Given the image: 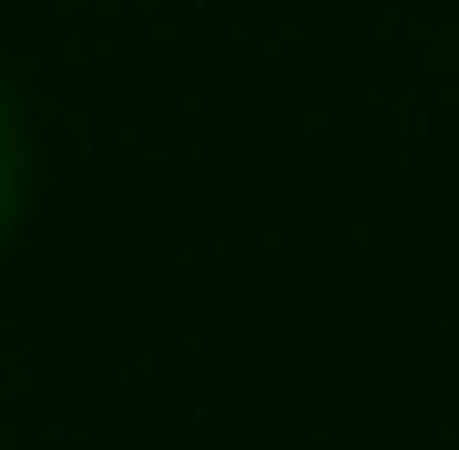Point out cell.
Here are the masks:
<instances>
[{
    "instance_id": "cell-1",
    "label": "cell",
    "mask_w": 459,
    "mask_h": 450,
    "mask_svg": "<svg viewBox=\"0 0 459 450\" xmlns=\"http://www.w3.org/2000/svg\"><path fill=\"white\" fill-rule=\"evenodd\" d=\"M31 195H41V144H31V102H21L11 62H0V256L31 225Z\"/></svg>"
},
{
    "instance_id": "cell-2",
    "label": "cell",
    "mask_w": 459,
    "mask_h": 450,
    "mask_svg": "<svg viewBox=\"0 0 459 450\" xmlns=\"http://www.w3.org/2000/svg\"><path fill=\"white\" fill-rule=\"evenodd\" d=\"M0 450H11V430H0Z\"/></svg>"
}]
</instances>
